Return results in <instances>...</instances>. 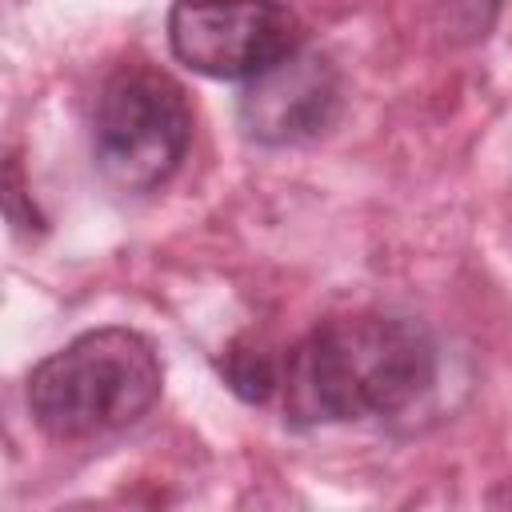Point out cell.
I'll use <instances>...</instances> for the list:
<instances>
[{"mask_svg": "<svg viewBox=\"0 0 512 512\" xmlns=\"http://www.w3.org/2000/svg\"><path fill=\"white\" fill-rule=\"evenodd\" d=\"M436 380L428 328L396 312H348L316 324L280 364L284 420L296 428L404 412Z\"/></svg>", "mask_w": 512, "mask_h": 512, "instance_id": "obj_1", "label": "cell"}, {"mask_svg": "<svg viewBox=\"0 0 512 512\" xmlns=\"http://www.w3.org/2000/svg\"><path fill=\"white\" fill-rule=\"evenodd\" d=\"M164 388L148 336L108 324L80 332L28 376V412L52 440H92L136 424Z\"/></svg>", "mask_w": 512, "mask_h": 512, "instance_id": "obj_2", "label": "cell"}, {"mask_svg": "<svg viewBox=\"0 0 512 512\" xmlns=\"http://www.w3.org/2000/svg\"><path fill=\"white\" fill-rule=\"evenodd\" d=\"M188 144L192 104L164 68L128 60L108 72L92 112V160L116 192H156L176 176Z\"/></svg>", "mask_w": 512, "mask_h": 512, "instance_id": "obj_3", "label": "cell"}, {"mask_svg": "<svg viewBox=\"0 0 512 512\" xmlns=\"http://www.w3.org/2000/svg\"><path fill=\"white\" fill-rule=\"evenodd\" d=\"M168 40L180 64L216 80H256L304 48V28L280 4H228L168 12Z\"/></svg>", "mask_w": 512, "mask_h": 512, "instance_id": "obj_4", "label": "cell"}, {"mask_svg": "<svg viewBox=\"0 0 512 512\" xmlns=\"http://www.w3.org/2000/svg\"><path fill=\"white\" fill-rule=\"evenodd\" d=\"M340 100L336 64L316 48H300L244 84L240 124L260 144H304L336 124Z\"/></svg>", "mask_w": 512, "mask_h": 512, "instance_id": "obj_5", "label": "cell"}, {"mask_svg": "<svg viewBox=\"0 0 512 512\" xmlns=\"http://www.w3.org/2000/svg\"><path fill=\"white\" fill-rule=\"evenodd\" d=\"M224 372H228V384H232L244 400H264V396H272V392L280 388V368H276V360H272L268 352H256V348L232 344Z\"/></svg>", "mask_w": 512, "mask_h": 512, "instance_id": "obj_6", "label": "cell"}]
</instances>
